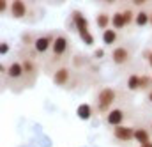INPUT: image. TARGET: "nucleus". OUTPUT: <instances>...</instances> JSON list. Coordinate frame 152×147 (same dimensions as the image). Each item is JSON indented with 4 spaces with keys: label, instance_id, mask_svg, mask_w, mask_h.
Listing matches in <instances>:
<instances>
[{
    "label": "nucleus",
    "instance_id": "f257e3e1",
    "mask_svg": "<svg viewBox=\"0 0 152 147\" xmlns=\"http://www.w3.org/2000/svg\"><path fill=\"white\" fill-rule=\"evenodd\" d=\"M71 23L75 25L78 36H80V39H81L85 44H94V34L90 32V29H88V20L83 16L81 11H73V12H71Z\"/></svg>",
    "mask_w": 152,
    "mask_h": 147
},
{
    "label": "nucleus",
    "instance_id": "f03ea898",
    "mask_svg": "<svg viewBox=\"0 0 152 147\" xmlns=\"http://www.w3.org/2000/svg\"><path fill=\"white\" fill-rule=\"evenodd\" d=\"M115 99H117V90L113 87H103L96 96V110H97V113H101V115L108 113L112 110V105L115 103Z\"/></svg>",
    "mask_w": 152,
    "mask_h": 147
},
{
    "label": "nucleus",
    "instance_id": "7ed1b4c3",
    "mask_svg": "<svg viewBox=\"0 0 152 147\" xmlns=\"http://www.w3.org/2000/svg\"><path fill=\"white\" fill-rule=\"evenodd\" d=\"M55 37L57 36H53V34H42V36H37L34 46H32V57H37V55H42V53L50 51L51 46H53Z\"/></svg>",
    "mask_w": 152,
    "mask_h": 147
},
{
    "label": "nucleus",
    "instance_id": "20e7f679",
    "mask_svg": "<svg viewBox=\"0 0 152 147\" xmlns=\"http://www.w3.org/2000/svg\"><path fill=\"white\" fill-rule=\"evenodd\" d=\"M67 50H69V39H67V36L66 34H58L55 37V41H53V46H51L53 57L60 59V57H64L67 53Z\"/></svg>",
    "mask_w": 152,
    "mask_h": 147
},
{
    "label": "nucleus",
    "instance_id": "39448f33",
    "mask_svg": "<svg viewBox=\"0 0 152 147\" xmlns=\"http://www.w3.org/2000/svg\"><path fill=\"white\" fill-rule=\"evenodd\" d=\"M112 133H113V138L118 140V142H131V140H134V128L126 126V124L113 128Z\"/></svg>",
    "mask_w": 152,
    "mask_h": 147
},
{
    "label": "nucleus",
    "instance_id": "423d86ee",
    "mask_svg": "<svg viewBox=\"0 0 152 147\" xmlns=\"http://www.w3.org/2000/svg\"><path fill=\"white\" fill-rule=\"evenodd\" d=\"M129 59H131L129 48H126V46H115L113 50H112V60H113L115 66H124V64L129 62Z\"/></svg>",
    "mask_w": 152,
    "mask_h": 147
},
{
    "label": "nucleus",
    "instance_id": "0eeeda50",
    "mask_svg": "<svg viewBox=\"0 0 152 147\" xmlns=\"http://www.w3.org/2000/svg\"><path fill=\"white\" fill-rule=\"evenodd\" d=\"M124 119H126V112H124V108H112V110L106 113V117H104L106 124H110L112 128L122 126V124H124Z\"/></svg>",
    "mask_w": 152,
    "mask_h": 147
},
{
    "label": "nucleus",
    "instance_id": "6e6552de",
    "mask_svg": "<svg viewBox=\"0 0 152 147\" xmlns=\"http://www.w3.org/2000/svg\"><path fill=\"white\" fill-rule=\"evenodd\" d=\"M69 80H71V69H69V68L60 66V68L55 69V73H53V83H55V85L64 87V85L69 83Z\"/></svg>",
    "mask_w": 152,
    "mask_h": 147
},
{
    "label": "nucleus",
    "instance_id": "1a4fd4ad",
    "mask_svg": "<svg viewBox=\"0 0 152 147\" xmlns=\"http://www.w3.org/2000/svg\"><path fill=\"white\" fill-rule=\"evenodd\" d=\"M27 12H28V9H27V2H23V0H14V2H11L9 14H11L12 18L23 20V18L27 16Z\"/></svg>",
    "mask_w": 152,
    "mask_h": 147
},
{
    "label": "nucleus",
    "instance_id": "9d476101",
    "mask_svg": "<svg viewBox=\"0 0 152 147\" xmlns=\"http://www.w3.org/2000/svg\"><path fill=\"white\" fill-rule=\"evenodd\" d=\"M25 76V71H23V64L21 62H11L9 66H7V78L9 80H14V82H18V80H21Z\"/></svg>",
    "mask_w": 152,
    "mask_h": 147
},
{
    "label": "nucleus",
    "instance_id": "9b49d317",
    "mask_svg": "<svg viewBox=\"0 0 152 147\" xmlns=\"http://www.w3.org/2000/svg\"><path fill=\"white\" fill-rule=\"evenodd\" d=\"M96 27L99 29V30H106V29H110L112 27V16L106 12V11H101V12H97V16H96Z\"/></svg>",
    "mask_w": 152,
    "mask_h": 147
},
{
    "label": "nucleus",
    "instance_id": "f8f14e48",
    "mask_svg": "<svg viewBox=\"0 0 152 147\" xmlns=\"http://www.w3.org/2000/svg\"><path fill=\"white\" fill-rule=\"evenodd\" d=\"M21 64H23V71H25L27 80H36V76H37V64L32 59H23Z\"/></svg>",
    "mask_w": 152,
    "mask_h": 147
},
{
    "label": "nucleus",
    "instance_id": "ddd939ff",
    "mask_svg": "<svg viewBox=\"0 0 152 147\" xmlns=\"http://www.w3.org/2000/svg\"><path fill=\"white\" fill-rule=\"evenodd\" d=\"M134 142H138L140 146H145V144H149L152 142L151 138V129H147V128H134Z\"/></svg>",
    "mask_w": 152,
    "mask_h": 147
},
{
    "label": "nucleus",
    "instance_id": "4468645a",
    "mask_svg": "<svg viewBox=\"0 0 152 147\" xmlns=\"http://www.w3.org/2000/svg\"><path fill=\"white\" fill-rule=\"evenodd\" d=\"M126 27H127V25H126L122 9H117L113 14H112V29H115V30H122V29H126Z\"/></svg>",
    "mask_w": 152,
    "mask_h": 147
},
{
    "label": "nucleus",
    "instance_id": "2eb2a0df",
    "mask_svg": "<svg viewBox=\"0 0 152 147\" xmlns=\"http://www.w3.org/2000/svg\"><path fill=\"white\" fill-rule=\"evenodd\" d=\"M149 23H151V11H147V9H140V11H136L134 25H136V27H147Z\"/></svg>",
    "mask_w": 152,
    "mask_h": 147
},
{
    "label": "nucleus",
    "instance_id": "dca6fc26",
    "mask_svg": "<svg viewBox=\"0 0 152 147\" xmlns=\"http://www.w3.org/2000/svg\"><path fill=\"white\" fill-rule=\"evenodd\" d=\"M76 115H78L81 121H88V119H92V115H94V108H92L88 103H81V105L76 108Z\"/></svg>",
    "mask_w": 152,
    "mask_h": 147
},
{
    "label": "nucleus",
    "instance_id": "f3484780",
    "mask_svg": "<svg viewBox=\"0 0 152 147\" xmlns=\"http://www.w3.org/2000/svg\"><path fill=\"white\" fill-rule=\"evenodd\" d=\"M103 43H104V46H113L115 43L118 41V32L115 30V29H106L104 32H103Z\"/></svg>",
    "mask_w": 152,
    "mask_h": 147
},
{
    "label": "nucleus",
    "instance_id": "a211bd4d",
    "mask_svg": "<svg viewBox=\"0 0 152 147\" xmlns=\"http://www.w3.org/2000/svg\"><path fill=\"white\" fill-rule=\"evenodd\" d=\"M126 87L129 90H140V74L136 73H131L126 80Z\"/></svg>",
    "mask_w": 152,
    "mask_h": 147
},
{
    "label": "nucleus",
    "instance_id": "6ab92c4d",
    "mask_svg": "<svg viewBox=\"0 0 152 147\" xmlns=\"http://www.w3.org/2000/svg\"><path fill=\"white\" fill-rule=\"evenodd\" d=\"M152 89V74H140V90L149 92Z\"/></svg>",
    "mask_w": 152,
    "mask_h": 147
},
{
    "label": "nucleus",
    "instance_id": "aec40b11",
    "mask_svg": "<svg viewBox=\"0 0 152 147\" xmlns=\"http://www.w3.org/2000/svg\"><path fill=\"white\" fill-rule=\"evenodd\" d=\"M122 12H124L126 25H133L134 23V18H136V11L133 7H126V9H122Z\"/></svg>",
    "mask_w": 152,
    "mask_h": 147
},
{
    "label": "nucleus",
    "instance_id": "412c9836",
    "mask_svg": "<svg viewBox=\"0 0 152 147\" xmlns=\"http://www.w3.org/2000/svg\"><path fill=\"white\" fill-rule=\"evenodd\" d=\"M36 39H37V37L34 36V34H28V32H27V34H23V36H21V43H23L25 46H28V44H32V46H34Z\"/></svg>",
    "mask_w": 152,
    "mask_h": 147
},
{
    "label": "nucleus",
    "instance_id": "4be33fe9",
    "mask_svg": "<svg viewBox=\"0 0 152 147\" xmlns=\"http://www.w3.org/2000/svg\"><path fill=\"white\" fill-rule=\"evenodd\" d=\"M11 9V2H5V0H0V12L5 14L7 11Z\"/></svg>",
    "mask_w": 152,
    "mask_h": 147
},
{
    "label": "nucleus",
    "instance_id": "5701e85b",
    "mask_svg": "<svg viewBox=\"0 0 152 147\" xmlns=\"http://www.w3.org/2000/svg\"><path fill=\"white\" fill-rule=\"evenodd\" d=\"M143 59L147 60V64H149V68L152 69V50H145V51H143Z\"/></svg>",
    "mask_w": 152,
    "mask_h": 147
},
{
    "label": "nucleus",
    "instance_id": "b1692460",
    "mask_svg": "<svg viewBox=\"0 0 152 147\" xmlns=\"http://www.w3.org/2000/svg\"><path fill=\"white\" fill-rule=\"evenodd\" d=\"M7 51H9V43L2 41L0 43V55H7Z\"/></svg>",
    "mask_w": 152,
    "mask_h": 147
},
{
    "label": "nucleus",
    "instance_id": "393cba45",
    "mask_svg": "<svg viewBox=\"0 0 152 147\" xmlns=\"http://www.w3.org/2000/svg\"><path fill=\"white\" fill-rule=\"evenodd\" d=\"M145 5H147L145 0H134L133 2V7H145Z\"/></svg>",
    "mask_w": 152,
    "mask_h": 147
},
{
    "label": "nucleus",
    "instance_id": "a878e982",
    "mask_svg": "<svg viewBox=\"0 0 152 147\" xmlns=\"http://www.w3.org/2000/svg\"><path fill=\"white\" fill-rule=\"evenodd\" d=\"M94 57H96V59H103V57H104V50H103V48L96 50V51H94Z\"/></svg>",
    "mask_w": 152,
    "mask_h": 147
},
{
    "label": "nucleus",
    "instance_id": "bb28decb",
    "mask_svg": "<svg viewBox=\"0 0 152 147\" xmlns=\"http://www.w3.org/2000/svg\"><path fill=\"white\" fill-rule=\"evenodd\" d=\"M147 101H149V103L152 105V89L149 90V92H147Z\"/></svg>",
    "mask_w": 152,
    "mask_h": 147
},
{
    "label": "nucleus",
    "instance_id": "cd10ccee",
    "mask_svg": "<svg viewBox=\"0 0 152 147\" xmlns=\"http://www.w3.org/2000/svg\"><path fill=\"white\" fill-rule=\"evenodd\" d=\"M140 147H152V142H149V144H145V146H140Z\"/></svg>",
    "mask_w": 152,
    "mask_h": 147
},
{
    "label": "nucleus",
    "instance_id": "c85d7f7f",
    "mask_svg": "<svg viewBox=\"0 0 152 147\" xmlns=\"http://www.w3.org/2000/svg\"><path fill=\"white\" fill-rule=\"evenodd\" d=\"M149 25L152 27V11H151V23H149Z\"/></svg>",
    "mask_w": 152,
    "mask_h": 147
},
{
    "label": "nucleus",
    "instance_id": "c756f323",
    "mask_svg": "<svg viewBox=\"0 0 152 147\" xmlns=\"http://www.w3.org/2000/svg\"><path fill=\"white\" fill-rule=\"evenodd\" d=\"M151 133H152V122H151Z\"/></svg>",
    "mask_w": 152,
    "mask_h": 147
}]
</instances>
